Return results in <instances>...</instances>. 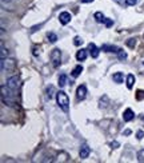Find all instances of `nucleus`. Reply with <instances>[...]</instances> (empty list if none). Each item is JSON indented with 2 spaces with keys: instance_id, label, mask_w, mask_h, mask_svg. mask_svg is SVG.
<instances>
[{
  "instance_id": "f257e3e1",
  "label": "nucleus",
  "mask_w": 144,
  "mask_h": 163,
  "mask_svg": "<svg viewBox=\"0 0 144 163\" xmlns=\"http://www.w3.org/2000/svg\"><path fill=\"white\" fill-rule=\"evenodd\" d=\"M56 102H58L60 110H63L64 112H68L69 99H68V95H67L64 91H59V92H56Z\"/></svg>"
},
{
  "instance_id": "f03ea898",
  "label": "nucleus",
  "mask_w": 144,
  "mask_h": 163,
  "mask_svg": "<svg viewBox=\"0 0 144 163\" xmlns=\"http://www.w3.org/2000/svg\"><path fill=\"white\" fill-rule=\"evenodd\" d=\"M7 86H8L12 91L17 92V91H19V87H20V79H19V76L14 75V76H11V78H8L7 79Z\"/></svg>"
},
{
  "instance_id": "7ed1b4c3",
  "label": "nucleus",
  "mask_w": 144,
  "mask_h": 163,
  "mask_svg": "<svg viewBox=\"0 0 144 163\" xmlns=\"http://www.w3.org/2000/svg\"><path fill=\"white\" fill-rule=\"evenodd\" d=\"M1 63V71H14L15 68H16V61H15V59H3V60L0 61Z\"/></svg>"
},
{
  "instance_id": "20e7f679",
  "label": "nucleus",
  "mask_w": 144,
  "mask_h": 163,
  "mask_svg": "<svg viewBox=\"0 0 144 163\" xmlns=\"http://www.w3.org/2000/svg\"><path fill=\"white\" fill-rule=\"evenodd\" d=\"M51 61H52V66H53V67H59V66H60V63H61V51L59 50V48L52 50Z\"/></svg>"
},
{
  "instance_id": "39448f33",
  "label": "nucleus",
  "mask_w": 144,
  "mask_h": 163,
  "mask_svg": "<svg viewBox=\"0 0 144 163\" xmlns=\"http://www.w3.org/2000/svg\"><path fill=\"white\" fill-rule=\"evenodd\" d=\"M76 96L79 100H84L87 96V86L86 84H80L76 90Z\"/></svg>"
},
{
  "instance_id": "423d86ee",
  "label": "nucleus",
  "mask_w": 144,
  "mask_h": 163,
  "mask_svg": "<svg viewBox=\"0 0 144 163\" xmlns=\"http://www.w3.org/2000/svg\"><path fill=\"white\" fill-rule=\"evenodd\" d=\"M71 14L69 12H61L60 15H59V21H60V24H63V26H66V24H68L69 21H71Z\"/></svg>"
},
{
  "instance_id": "0eeeda50",
  "label": "nucleus",
  "mask_w": 144,
  "mask_h": 163,
  "mask_svg": "<svg viewBox=\"0 0 144 163\" xmlns=\"http://www.w3.org/2000/svg\"><path fill=\"white\" fill-rule=\"evenodd\" d=\"M101 50L106 51V52H113V54H118L120 48H119V47H116V46H113V44H103V46H101Z\"/></svg>"
},
{
  "instance_id": "6e6552de",
  "label": "nucleus",
  "mask_w": 144,
  "mask_h": 163,
  "mask_svg": "<svg viewBox=\"0 0 144 163\" xmlns=\"http://www.w3.org/2000/svg\"><path fill=\"white\" fill-rule=\"evenodd\" d=\"M133 118H135V112H133L131 108H127V110L123 112L124 122H131V120H133Z\"/></svg>"
},
{
  "instance_id": "1a4fd4ad",
  "label": "nucleus",
  "mask_w": 144,
  "mask_h": 163,
  "mask_svg": "<svg viewBox=\"0 0 144 163\" xmlns=\"http://www.w3.org/2000/svg\"><path fill=\"white\" fill-rule=\"evenodd\" d=\"M89 152H91V149H89L87 144H83L80 147V151H79V157H80L81 159H86V158H88Z\"/></svg>"
},
{
  "instance_id": "9d476101",
  "label": "nucleus",
  "mask_w": 144,
  "mask_h": 163,
  "mask_svg": "<svg viewBox=\"0 0 144 163\" xmlns=\"http://www.w3.org/2000/svg\"><path fill=\"white\" fill-rule=\"evenodd\" d=\"M88 51H89V55L92 56L93 59L98 58V56H99V52H100V51H99V48H98V47H96L93 43H89V44H88Z\"/></svg>"
},
{
  "instance_id": "9b49d317",
  "label": "nucleus",
  "mask_w": 144,
  "mask_h": 163,
  "mask_svg": "<svg viewBox=\"0 0 144 163\" xmlns=\"http://www.w3.org/2000/svg\"><path fill=\"white\" fill-rule=\"evenodd\" d=\"M87 51L88 50H79L78 52H76V59H78V61H84L87 59V56H88V54H87Z\"/></svg>"
},
{
  "instance_id": "f8f14e48",
  "label": "nucleus",
  "mask_w": 144,
  "mask_h": 163,
  "mask_svg": "<svg viewBox=\"0 0 144 163\" xmlns=\"http://www.w3.org/2000/svg\"><path fill=\"white\" fill-rule=\"evenodd\" d=\"M112 79H113V82H115V83H118V84L123 83V80H124V75H123V72H116V74H113Z\"/></svg>"
},
{
  "instance_id": "ddd939ff",
  "label": "nucleus",
  "mask_w": 144,
  "mask_h": 163,
  "mask_svg": "<svg viewBox=\"0 0 144 163\" xmlns=\"http://www.w3.org/2000/svg\"><path fill=\"white\" fill-rule=\"evenodd\" d=\"M81 72H83V66H80V64H79V66H76V67L72 70L71 74H72V76H73V78H78Z\"/></svg>"
},
{
  "instance_id": "4468645a",
  "label": "nucleus",
  "mask_w": 144,
  "mask_h": 163,
  "mask_svg": "<svg viewBox=\"0 0 144 163\" xmlns=\"http://www.w3.org/2000/svg\"><path fill=\"white\" fill-rule=\"evenodd\" d=\"M125 83H127V87L131 90V88L133 87V84H135V76L131 75V74L127 75V80H125Z\"/></svg>"
},
{
  "instance_id": "2eb2a0df",
  "label": "nucleus",
  "mask_w": 144,
  "mask_h": 163,
  "mask_svg": "<svg viewBox=\"0 0 144 163\" xmlns=\"http://www.w3.org/2000/svg\"><path fill=\"white\" fill-rule=\"evenodd\" d=\"M7 56H8V50L4 47L3 41H1V48H0V59H1V60H3V59H7Z\"/></svg>"
},
{
  "instance_id": "dca6fc26",
  "label": "nucleus",
  "mask_w": 144,
  "mask_h": 163,
  "mask_svg": "<svg viewBox=\"0 0 144 163\" xmlns=\"http://www.w3.org/2000/svg\"><path fill=\"white\" fill-rule=\"evenodd\" d=\"M93 18H95V20L98 21V23H104V20H106V18H104L103 12H95Z\"/></svg>"
},
{
  "instance_id": "f3484780",
  "label": "nucleus",
  "mask_w": 144,
  "mask_h": 163,
  "mask_svg": "<svg viewBox=\"0 0 144 163\" xmlns=\"http://www.w3.org/2000/svg\"><path fill=\"white\" fill-rule=\"evenodd\" d=\"M47 39H48V41H51V43H56V41H58V35H56L55 32H48V34H47Z\"/></svg>"
},
{
  "instance_id": "a211bd4d",
  "label": "nucleus",
  "mask_w": 144,
  "mask_h": 163,
  "mask_svg": "<svg viewBox=\"0 0 144 163\" xmlns=\"http://www.w3.org/2000/svg\"><path fill=\"white\" fill-rule=\"evenodd\" d=\"M66 84H67V75L66 74H61V75L59 76V87L63 88Z\"/></svg>"
},
{
  "instance_id": "6ab92c4d",
  "label": "nucleus",
  "mask_w": 144,
  "mask_h": 163,
  "mask_svg": "<svg viewBox=\"0 0 144 163\" xmlns=\"http://www.w3.org/2000/svg\"><path fill=\"white\" fill-rule=\"evenodd\" d=\"M53 95H55V87H53V86H49V87L47 88V98H48V99H52Z\"/></svg>"
},
{
  "instance_id": "aec40b11",
  "label": "nucleus",
  "mask_w": 144,
  "mask_h": 163,
  "mask_svg": "<svg viewBox=\"0 0 144 163\" xmlns=\"http://www.w3.org/2000/svg\"><path fill=\"white\" fill-rule=\"evenodd\" d=\"M59 160H61V162H68V160H69V155L67 154V152L61 151L60 154H59Z\"/></svg>"
},
{
  "instance_id": "412c9836",
  "label": "nucleus",
  "mask_w": 144,
  "mask_h": 163,
  "mask_svg": "<svg viewBox=\"0 0 144 163\" xmlns=\"http://www.w3.org/2000/svg\"><path fill=\"white\" fill-rule=\"evenodd\" d=\"M125 44H127L130 48H135V46H136V38H130L127 41H125Z\"/></svg>"
},
{
  "instance_id": "4be33fe9",
  "label": "nucleus",
  "mask_w": 144,
  "mask_h": 163,
  "mask_svg": "<svg viewBox=\"0 0 144 163\" xmlns=\"http://www.w3.org/2000/svg\"><path fill=\"white\" fill-rule=\"evenodd\" d=\"M118 56H119V59H120V60H125V59H127V54L124 52L123 50H119Z\"/></svg>"
},
{
  "instance_id": "5701e85b",
  "label": "nucleus",
  "mask_w": 144,
  "mask_h": 163,
  "mask_svg": "<svg viewBox=\"0 0 144 163\" xmlns=\"http://www.w3.org/2000/svg\"><path fill=\"white\" fill-rule=\"evenodd\" d=\"M138 160L140 163H144V150H140L138 152Z\"/></svg>"
},
{
  "instance_id": "b1692460",
  "label": "nucleus",
  "mask_w": 144,
  "mask_h": 163,
  "mask_svg": "<svg viewBox=\"0 0 144 163\" xmlns=\"http://www.w3.org/2000/svg\"><path fill=\"white\" fill-rule=\"evenodd\" d=\"M136 99H138V100H143L144 99V91L139 90L138 92H136Z\"/></svg>"
},
{
  "instance_id": "393cba45",
  "label": "nucleus",
  "mask_w": 144,
  "mask_h": 163,
  "mask_svg": "<svg viewBox=\"0 0 144 163\" xmlns=\"http://www.w3.org/2000/svg\"><path fill=\"white\" fill-rule=\"evenodd\" d=\"M136 138H138L139 140L143 139V138H144V131H143V130H139V131L136 132Z\"/></svg>"
},
{
  "instance_id": "a878e982",
  "label": "nucleus",
  "mask_w": 144,
  "mask_h": 163,
  "mask_svg": "<svg viewBox=\"0 0 144 163\" xmlns=\"http://www.w3.org/2000/svg\"><path fill=\"white\" fill-rule=\"evenodd\" d=\"M81 43H83V40H81V38H79V36H76V38L73 39V44H75V46H80Z\"/></svg>"
},
{
  "instance_id": "bb28decb",
  "label": "nucleus",
  "mask_w": 144,
  "mask_h": 163,
  "mask_svg": "<svg viewBox=\"0 0 144 163\" xmlns=\"http://www.w3.org/2000/svg\"><path fill=\"white\" fill-rule=\"evenodd\" d=\"M104 24H106V27H108V28H110V27H112L113 20H111V19H106V20H104Z\"/></svg>"
},
{
  "instance_id": "cd10ccee",
  "label": "nucleus",
  "mask_w": 144,
  "mask_h": 163,
  "mask_svg": "<svg viewBox=\"0 0 144 163\" xmlns=\"http://www.w3.org/2000/svg\"><path fill=\"white\" fill-rule=\"evenodd\" d=\"M138 3V0H125V6H135V4Z\"/></svg>"
},
{
  "instance_id": "c85d7f7f",
  "label": "nucleus",
  "mask_w": 144,
  "mask_h": 163,
  "mask_svg": "<svg viewBox=\"0 0 144 163\" xmlns=\"http://www.w3.org/2000/svg\"><path fill=\"white\" fill-rule=\"evenodd\" d=\"M119 142L118 140H113V142H111V147H112V149H119Z\"/></svg>"
},
{
  "instance_id": "c756f323",
  "label": "nucleus",
  "mask_w": 144,
  "mask_h": 163,
  "mask_svg": "<svg viewBox=\"0 0 144 163\" xmlns=\"http://www.w3.org/2000/svg\"><path fill=\"white\" fill-rule=\"evenodd\" d=\"M32 54H34V56H39V48L36 46L32 48Z\"/></svg>"
},
{
  "instance_id": "7c9ffc66",
  "label": "nucleus",
  "mask_w": 144,
  "mask_h": 163,
  "mask_svg": "<svg viewBox=\"0 0 144 163\" xmlns=\"http://www.w3.org/2000/svg\"><path fill=\"white\" fill-rule=\"evenodd\" d=\"M131 132H132L131 130H124L123 134H124V135H127V137H128V135H131Z\"/></svg>"
},
{
  "instance_id": "2f4dec72",
  "label": "nucleus",
  "mask_w": 144,
  "mask_h": 163,
  "mask_svg": "<svg viewBox=\"0 0 144 163\" xmlns=\"http://www.w3.org/2000/svg\"><path fill=\"white\" fill-rule=\"evenodd\" d=\"M115 1L119 4H125V0H115Z\"/></svg>"
},
{
  "instance_id": "473e14b6",
  "label": "nucleus",
  "mask_w": 144,
  "mask_h": 163,
  "mask_svg": "<svg viewBox=\"0 0 144 163\" xmlns=\"http://www.w3.org/2000/svg\"><path fill=\"white\" fill-rule=\"evenodd\" d=\"M81 3H92L93 0H80Z\"/></svg>"
},
{
  "instance_id": "72a5a7b5",
  "label": "nucleus",
  "mask_w": 144,
  "mask_h": 163,
  "mask_svg": "<svg viewBox=\"0 0 144 163\" xmlns=\"http://www.w3.org/2000/svg\"><path fill=\"white\" fill-rule=\"evenodd\" d=\"M1 1H7V3H9V1H12V0H1Z\"/></svg>"
},
{
  "instance_id": "f704fd0d",
  "label": "nucleus",
  "mask_w": 144,
  "mask_h": 163,
  "mask_svg": "<svg viewBox=\"0 0 144 163\" xmlns=\"http://www.w3.org/2000/svg\"><path fill=\"white\" fill-rule=\"evenodd\" d=\"M141 120H143V122H144V115H141Z\"/></svg>"
},
{
  "instance_id": "c9c22d12",
  "label": "nucleus",
  "mask_w": 144,
  "mask_h": 163,
  "mask_svg": "<svg viewBox=\"0 0 144 163\" xmlns=\"http://www.w3.org/2000/svg\"><path fill=\"white\" fill-rule=\"evenodd\" d=\"M143 64H144V61H143Z\"/></svg>"
}]
</instances>
